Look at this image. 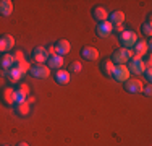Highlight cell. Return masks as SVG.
Returning a JSON list of instances; mask_svg holds the SVG:
<instances>
[{
    "label": "cell",
    "mask_w": 152,
    "mask_h": 146,
    "mask_svg": "<svg viewBox=\"0 0 152 146\" xmlns=\"http://www.w3.org/2000/svg\"><path fill=\"white\" fill-rule=\"evenodd\" d=\"M128 70H129V73H133V75H142L144 70H146L144 58L142 57H137V55H133L131 58H129Z\"/></svg>",
    "instance_id": "277c9868"
},
{
    "label": "cell",
    "mask_w": 152,
    "mask_h": 146,
    "mask_svg": "<svg viewBox=\"0 0 152 146\" xmlns=\"http://www.w3.org/2000/svg\"><path fill=\"white\" fill-rule=\"evenodd\" d=\"M47 52H49V55H57V50H55V46H49L47 47Z\"/></svg>",
    "instance_id": "4316f807"
},
{
    "label": "cell",
    "mask_w": 152,
    "mask_h": 146,
    "mask_svg": "<svg viewBox=\"0 0 152 146\" xmlns=\"http://www.w3.org/2000/svg\"><path fill=\"white\" fill-rule=\"evenodd\" d=\"M123 85H125V89L128 91V93H131V94L142 93V88H144V83L141 81V80H137V78H129L128 81H125Z\"/></svg>",
    "instance_id": "ba28073f"
},
{
    "label": "cell",
    "mask_w": 152,
    "mask_h": 146,
    "mask_svg": "<svg viewBox=\"0 0 152 146\" xmlns=\"http://www.w3.org/2000/svg\"><path fill=\"white\" fill-rule=\"evenodd\" d=\"M141 32L142 34H146L147 38L152 34V23H151V18H147L146 21H144L142 24H141Z\"/></svg>",
    "instance_id": "603a6c76"
},
{
    "label": "cell",
    "mask_w": 152,
    "mask_h": 146,
    "mask_svg": "<svg viewBox=\"0 0 152 146\" xmlns=\"http://www.w3.org/2000/svg\"><path fill=\"white\" fill-rule=\"evenodd\" d=\"M129 75H131V73H129V70H128V67H126V65H115L113 73H112V76L115 78V81H118V83L128 81Z\"/></svg>",
    "instance_id": "52a82bcc"
},
{
    "label": "cell",
    "mask_w": 152,
    "mask_h": 146,
    "mask_svg": "<svg viewBox=\"0 0 152 146\" xmlns=\"http://www.w3.org/2000/svg\"><path fill=\"white\" fill-rule=\"evenodd\" d=\"M29 75L32 78H39V80H47L50 76V68L45 63H36L29 68Z\"/></svg>",
    "instance_id": "3957f363"
},
{
    "label": "cell",
    "mask_w": 152,
    "mask_h": 146,
    "mask_svg": "<svg viewBox=\"0 0 152 146\" xmlns=\"http://www.w3.org/2000/svg\"><path fill=\"white\" fill-rule=\"evenodd\" d=\"M0 99L5 105H10V107H15L16 104V91L13 89V88L7 86L2 89V93H0Z\"/></svg>",
    "instance_id": "8992f818"
},
{
    "label": "cell",
    "mask_w": 152,
    "mask_h": 146,
    "mask_svg": "<svg viewBox=\"0 0 152 146\" xmlns=\"http://www.w3.org/2000/svg\"><path fill=\"white\" fill-rule=\"evenodd\" d=\"M151 49V42L149 41H144V39H137V42L134 44V47H133V55H137V57H144L147 52H149Z\"/></svg>",
    "instance_id": "8fae6325"
},
{
    "label": "cell",
    "mask_w": 152,
    "mask_h": 146,
    "mask_svg": "<svg viewBox=\"0 0 152 146\" xmlns=\"http://www.w3.org/2000/svg\"><path fill=\"white\" fill-rule=\"evenodd\" d=\"M108 21H110L113 26H120V24L125 23V13L121 10H115L113 13L108 15Z\"/></svg>",
    "instance_id": "e0dca14e"
},
{
    "label": "cell",
    "mask_w": 152,
    "mask_h": 146,
    "mask_svg": "<svg viewBox=\"0 0 152 146\" xmlns=\"http://www.w3.org/2000/svg\"><path fill=\"white\" fill-rule=\"evenodd\" d=\"M142 75H144V78H146V81H147V83H151V81H152V68H146Z\"/></svg>",
    "instance_id": "d4e9b609"
},
{
    "label": "cell",
    "mask_w": 152,
    "mask_h": 146,
    "mask_svg": "<svg viewBox=\"0 0 152 146\" xmlns=\"http://www.w3.org/2000/svg\"><path fill=\"white\" fill-rule=\"evenodd\" d=\"M49 52H47V47L45 46H37L34 47L32 50V58L36 60V63H47L49 60Z\"/></svg>",
    "instance_id": "9c48e42d"
},
{
    "label": "cell",
    "mask_w": 152,
    "mask_h": 146,
    "mask_svg": "<svg viewBox=\"0 0 152 146\" xmlns=\"http://www.w3.org/2000/svg\"><path fill=\"white\" fill-rule=\"evenodd\" d=\"M142 93H144V94H146V96H147V97H149V96H151V94H152V86H151V83H147V85H146V86H144V88H142Z\"/></svg>",
    "instance_id": "484cf974"
},
{
    "label": "cell",
    "mask_w": 152,
    "mask_h": 146,
    "mask_svg": "<svg viewBox=\"0 0 152 146\" xmlns=\"http://www.w3.org/2000/svg\"><path fill=\"white\" fill-rule=\"evenodd\" d=\"M120 42L123 44V47H126V49H133L134 44L137 42V34L134 31H131V29H125L120 34Z\"/></svg>",
    "instance_id": "5b68a950"
},
{
    "label": "cell",
    "mask_w": 152,
    "mask_h": 146,
    "mask_svg": "<svg viewBox=\"0 0 152 146\" xmlns=\"http://www.w3.org/2000/svg\"><path fill=\"white\" fill-rule=\"evenodd\" d=\"M68 68H70V70H68V72H73V73H79V72L83 70V65H81V62L75 60V62H71V63L68 65Z\"/></svg>",
    "instance_id": "cb8c5ba5"
},
{
    "label": "cell",
    "mask_w": 152,
    "mask_h": 146,
    "mask_svg": "<svg viewBox=\"0 0 152 146\" xmlns=\"http://www.w3.org/2000/svg\"><path fill=\"white\" fill-rule=\"evenodd\" d=\"M47 67L52 68V70H60V68L63 67V57H61V55L49 57V60H47Z\"/></svg>",
    "instance_id": "d6986e66"
},
{
    "label": "cell",
    "mask_w": 152,
    "mask_h": 146,
    "mask_svg": "<svg viewBox=\"0 0 152 146\" xmlns=\"http://www.w3.org/2000/svg\"><path fill=\"white\" fill-rule=\"evenodd\" d=\"M81 55H83L84 60L94 62V60H97V58H99V50H97L96 47H92V46H86L84 49H83Z\"/></svg>",
    "instance_id": "4fadbf2b"
},
{
    "label": "cell",
    "mask_w": 152,
    "mask_h": 146,
    "mask_svg": "<svg viewBox=\"0 0 152 146\" xmlns=\"http://www.w3.org/2000/svg\"><path fill=\"white\" fill-rule=\"evenodd\" d=\"M13 13V2L12 0H0V15L10 16Z\"/></svg>",
    "instance_id": "ffe728a7"
},
{
    "label": "cell",
    "mask_w": 152,
    "mask_h": 146,
    "mask_svg": "<svg viewBox=\"0 0 152 146\" xmlns=\"http://www.w3.org/2000/svg\"><path fill=\"white\" fill-rule=\"evenodd\" d=\"M13 47H15V38H13L12 34L0 36V52H2V54H8Z\"/></svg>",
    "instance_id": "30bf717a"
},
{
    "label": "cell",
    "mask_w": 152,
    "mask_h": 146,
    "mask_svg": "<svg viewBox=\"0 0 152 146\" xmlns=\"http://www.w3.org/2000/svg\"><path fill=\"white\" fill-rule=\"evenodd\" d=\"M113 31H117V32H120V34H121V32L125 31V28H123V24H120V26H113Z\"/></svg>",
    "instance_id": "83f0119b"
},
{
    "label": "cell",
    "mask_w": 152,
    "mask_h": 146,
    "mask_svg": "<svg viewBox=\"0 0 152 146\" xmlns=\"http://www.w3.org/2000/svg\"><path fill=\"white\" fill-rule=\"evenodd\" d=\"M55 50H57V55H66V54H70L71 50V44L70 41H66V39H60L58 42L55 44Z\"/></svg>",
    "instance_id": "5bb4252c"
},
{
    "label": "cell",
    "mask_w": 152,
    "mask_h": 146,
    "mask_svg": "<svg viewBox=\"0 0 152 146\" xmlns=\"http://www.w3.org/2000/svg\"><path fill=\"white\" fill-rule=\"evenodd\" d=\"M29 68H31V65L28 63V60L16 62V63L8 70V78L12 80V81H15V83L20 81V80L23 78L26 73H29Z\"/></svg>",
    "instance_id": "6da1fadb"
},
{
    "label": "cell",
    "mask_w": 152,
    "mask_h": 146,
    "mask_svg": "<svg viewBox=\"0 0 152 146\" xmlns=\"http://www.w3.org/2000/svg\"><path fill=\"white\" fill-rule=\"evenodd\" d=\"M15 57H13V54H3L2 57H0V68L2 70H10V68L15 65Z\"/></svg>",
    "instance_id": "2e32d148"
},
{
    "label": "cell",
    "mask_w": 152,
    "mask_h": 146,
    "mask_svg": "<svg viewBox=\"0 0 152 146\" xmlns=\"http://www.w3.org/2000/svg\"><path fill=\"white\" fill-rule=\"evenodd\" d=\"M18 146H29V145H28V143H20Z\"/></svg>",
    "instance_id": "f1b7e54d"
},
{
    "label": "cell",
    "mask_w": 152,
    "mask_h": 146,
    "mask_svg": "<svg viewBox=\"0 0 152 146\" xmlns=\"http://www.w3.org/2000/svg\"><path fill=\"white\" fill-rule=\"evenodd\" d=\"M96 32H97V36H99V38L105 39V38H108V36L113 32V24H112L108 20H107V21H102V23L97 24Z\"/></svg>",
    "instance_id": "7c38bea8"
},
{
    "label": "cell",
    "mask_w": 152,
    "mask_h": 146,
    "mask_svg": "<svg viewBox=\"0 0 152 146\" xmlns=\"http://www.w3.org/2000/svg\"><path fill=\"white\" fill-rule=\"evenodd\" d=\"M55 81L58 83V85H68V83L71 81V75L68 70H63V68H60V70L55 72Z\"/></svg>",
    "instance_id": "9a60e30c"
},
{
    "label": "cell",
    "mask_w": 152,
    "mask_h": 146,
    "mask_svg": "<svg viewBox=\"0 0 152 146\" xmlns=\"http://www.w3.org/2000/svg\"><path fill=\"white\" fill-rule=\"evenodd\" d=\"M133 57V50L131 49H126V47H120L113 52L110 60L113 62L115 65H126L129 62V58Z\"/></svg>",
    "instance_id": "7a4b0ae2"
},
{
    "label": "cell",
    "mask_w": 152,
    "mask_h": 146,
    "mask_svg": "<svg viewBox=\"0 0 152 146\" xmlns=\"http://www.w3.org/2000/svg\"><path fill=\"white\" fill-rule=\"evenodd\" d=\"M113 68H115V63L110 60V58H108V60H104L102 63H100V72H102L105 76H112Z\"/></svg>",
    "instance_id": "7402d4cb"
},
{
    "label": "cell",
    "mask_w": 152,
    "mask_h": 146,
    "mask_svg": "<svg viewBox=\"0 0 152 146\" xmlns=\"http://www.w3.org/2000/svg\"><path fill=\"white\" fill-rule=\"evenodd\" d=\"M13 109H15L16 115H20V117H26V115H29V112H31V105L28 104L26 101L15 104V107H13Z\"/></svg>",
    "instance_id": "ac0fdd59"
},
{
    "label": "cell",
    "mask_w": 152,
    "mask_h": 146,
    "mask_svg": "<svg viewBox=\"0 0 152 146\" xmlns=\"http://www.w3.org/2000/svg\"><path fill=\"white\" fill-rule=\"evenodd\" d=\"M92 16L96 18L99 23H102V21H107L108 20V12L104 7H96V8L92 10Z\"/></svg>",
    "instance_id": "44dd1931"
}]
</instances>
